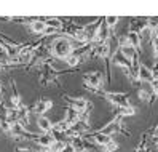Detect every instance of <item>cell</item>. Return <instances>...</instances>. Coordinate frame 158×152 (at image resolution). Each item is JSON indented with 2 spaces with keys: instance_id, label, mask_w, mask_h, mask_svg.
I'll list each match as a JSON object with an SVG mask.
<instances>
[{
  "instance_id": "9a60e30c",
  "label": "cell",
  "mask_w": 158,
  "mask_h": 152,
  "mask_svg": "<svg viewBox=\"0 0 158 152\" xmlns=\"http://www.w3.org/2000/svg\"><path fill=\"white\" fill-rule=\"evenodd\" d=\"M29 27H31L32 34H35V35H43V32H45V29H46L43 20H34V21H31Z\"/></svg>"
},
{
  "instance_id": "ba28073f",
  "label": "cell",
  "mask_w": 158,
  "mask_h": 152,
  "mask_svg": "<svg viewBox=\"0 0 158 152\" xmlns=\"http://www.w3.org/2000/svg\"><path fill=\"white\" fill-rule=\"evenodd\" d=\"M125 39H126V45L133 46V48L137 50V53L141 54V46H142V43H141L139 32H136V31H128L126 35H125Z\"/></svg>"
},
{
  "instance_id": "d4e9b609",
  "label": "cell",
  "mask_w": 158,
  "mask_h": 152,
  "mask_svg": "<svg viewBox=\"0 0 158 152\" xmlns=\"http://www.w3.org/2000/svg\"><path fill=\"white\" fill-rule=\"evenodd\" d=\"M139 99H141V101H145V102H148V101H150V96H152V91L150 90H139Z\"/></svg>"
},
{
  "instance_id": "52a82bcc",
  "label": "cell",
  "mask_w": 158,
  "mask_h": 152,
  "mask_svg": "<svg viewBox=\"0 0 158 152\" xmlns=\"http://www.w3.org/2000/svg\"><path fill=\"white\" fill-rule=\"evenodd\" d=\"M114 31H110L107 24L104 23V16H102V20H101V24L98 27V32H96V39H94V43H106L109 40V37L110 34H112Z\"/></svg>"
},
{
  "instance_id": "4fadbf2b",
  "label": "cell",
  "mask_w": 158,
  "mask_h": 152,
  "mask_svg": "<svg viewBox=\"0 0 158 152\" xmlns=\"http://www.w3.org/2000/svg\"><path fill=\"white\" fill-rule=\"evenodd\" d=\"M91 139H93V142H94V144L96 146H106L107 144V142L110 141V139H112V138H110V136H106V135H102V133L101 131H94V133H91Z\"/></svg>"
},
{
  "instance_id": "e0dca14e",
  "label": "cell",
  "mask_w": 158,
  "mask_h": 152,
  "mask_svg": "<svg viewBox=\"0 0 158 152\" xmlns=\"http://www.w3.org/2000/svg\"><path fill=\"white\" fill-rule=\"evenodd\" d=\"M153 35H155V32H153V31H152L148 26H145L144 29H141V31H139V37H141V43H145V42H152Z\"/></svg>"
},
{
  "instance_id": "44dd1931",
  "label": "cell",
  "mask_w": 158,
  "mask_h": 152,
  "mask_svg": "<svg viewBox=\"0 0 158 152\" xmlns=\"http://www.w3.org/2000/svg\"><path fill=\"white\" fill-rule=\"evenodd\" d=\"M118 21H120L118 16H104V23L107 24V27H109L110 31H112L114 27L118 24Z\"/></svg>"
},
{
  "instance_id": "4316f807",
  "label": "cell",
  "mask_w": 158,
  "mask_h": 152,
  "mask_svg": "<svg viewBox=\"0 0 158 152\" xmlns=\"http://www.w3.org/2000/svg\"><path fill=\"white\" fill-rule=\"evenodd\" d=\"M150 91L155 94V96H158V79H153L150 82Z\"/></svg>"
},
{
  "instance_id": "2e32d148",
  "label": "cell",
  "mask_w": 158,
  "mask_h": 152,
  "mask_svg": "<svg viewBox=\"0 0 158 152\" xmlns=\"http://www.w3.org/2000/svg\"><path fill=\"white\" fill-rule=\"evenodd\" d=\"M136 114V107L134 106H126V107H117V111H115V115H118V117H122V119H125V117H131V115H134Z\"/></svg>"
},
{
  "instance_id": "5b68a950",
  "label": "cell",
  "mask_w": 158,
  "mask_h": 152,
  "mask_svg": "<svg viewBox=\"0 0 158 152\" xmlns=\"http://www.w3.org/2000/svg\"><path fill=\"white\" fill-rule=\"evenodd\" d=\"M53 107V101L48 99V98H39L31 107V112H35L37 115H45L46 112H48L50 109Z\"/></svg>"
},
{
  "instance_id": "277c9868",
  "label": "cell",
  "mask_w": 158,
  "mask_h": 152,
  "mask_svg": "<svg viewBox=\"0 0 158 152\" xmlns=\"http://www.w3.org/2000/svg\"><path fill=\"white\" fill-rule=\"evenodd\" d=\"M104 98L117 107H126L129 106V94L128 93H117V91H106Z\"/></svg>"
},
{
  "instance_id": "5bb4252c",
  "label": "cell",
  "mask_w": 158,
  "mask_h": 152,
  "mask_svg": "<svg viewBox=\"0 0 158 152\" xmlns=\"http://www.w3.org/2000/svg\"><path fill=\"white\" fill-rule=\"evenodd\" d=\"M45 26L50 27V29H54V31H61L62 26H64V21L61 18H45L43 20Z\"/></svg>"
},
{
  "instance_id": "6da1fadb",
  "label": "cell",
  "mask_w": 158,
  "mask_h": 152,
  "mask_svg": "<svg viewBox=\"0 0 158 152\" xmlns=\"http://www.w3.org/2000/svg\"><path fill=\"white\" fill-rule=\"evenodd\" d=\"M72 50H73L72 42L64 35L56 37L50 45V51H51V56L54 59H66L67 56H70Z\"/></svg>"
},
{
  "instance_id": "ffe728a7",
  "label": "cell",
  "mask_w": 158,
  "mask_h": 152,
  "mask_svg": "<svg viewBox=\"0 0 158 152\" xmlns=\"http://www.w3.org/2000/svg\"><path fill=\"white\" fill-rule=\"evenodd\" d=\"M64 61H66V64L69 66V67H77V66H78L80 63H83V61L78 58V56L72 54V53H70V56H67V58L64 59Z\"/></svg>"
},
{
  "instance_id": "1f68e13d",
  "label": "cell",
  "mask_w": 158,
  "mask_h": 152,
  "mask_svg": "<svg viewBox=\"0 0 158 152\" xmlns=\"http://www.w3.org/2000/svg\"><path fill=\"white\" fill-rule=\"evenodd\" d=\"M152 139H153V142H155V144L158 146V139H155V138H152Z\"/></svg>"
},
{
  "instance_id": "8992f818",
  "label": "cell",
  "mask_w": 158,
  "mask_h": 152,
  "mask_svg": "<svg viewBox=\"0 0 158 152\" xmlns=\"http://www.w3.org/2000/svg\"><path fill=\"white\" fill-rule=\"evenodd\" d=\"M64 99H66V102L69 104V107L75 109L77 112H85L86 107H88V99L86 98H81V96H64Z\"/></svg>"
},
{
  "instance_id": "3957f363",
  "label": "cell",
  "mask_w": 158,
  "mask_h": 152,
  "mask_svg": "<svg viewBox=\"0 0 158 152\" xmlns=\"http://www.w3.org/2000/svg\"><path fill=\"white\" fill-rule=\"evenodd\" d=\"M8 135H11L15 139H31V141H35L37 135L32 131H29L27 128H24L21 123H11L10 125V131H8Z\"/></svg>"
},
{
  "instance_id": "7c38bea8",
  "label": "cell",
  "mask_w": 158,
  "mask_h": 152,
  "mask_svg": "<svg viewBox=\"0 0 158 152\" xmlns=\"http://www.w3.org/2000/svg\"><path fill=\"white\" fill-rule=\"evenodd\" d=\"M137 80L142 82V83H150L153 80L152 77V72H150V67H147L145 64L141 63V67H139V75H137Z\"/></svg>"
},
{
  "instance_id": "8fae6325",
  "label": "cell",
  "mask_w": 158,
  "mask_h": 152,
  "mask_svg": "<svg viewBox=\"0 0 158 152\" xmlns=\"http://www.w3.org/2000/svg\"><path fill=\"white\" fill-rule=\"evenodd\" d=\"M62 120H66L69 125L72 127L73 123H77L80 120V112H77L75 109H72V107H66V111H64V119Z\"/></svg>"
},
{
  "instance_id": "7a4b0ae2",
  "label": "cell",
  "mask_w": 158,
  "mask_h": 152,
  "mask_svg": "<svg viewBox=\"0 0 158 152\" xmlns=\"http://www.w3.org/2000/svg\"><path fill=\"white\" fill-rule=\"evenodd\" d=\"M83 82H85L86 90H102L104 87V74L101 71H91L83 75Z\"/></svg>"
},
{
  "instance_id": "603a6c76",
  "label": "cell",
  "mask_w": 158,
  "mask_h": 152,
  "mask_svg": "<svg viewBox=\"0 0 158 152\" xmlns=\"http://www.w3.org/2000/svg\"><path fill=\"white\" fill-rule=\"evenodd\" d=\"M118 149V144H117V141H114V139H110L106 146H102V149H101V152H115Z\"/></svg>"
},
{
  "instance_id": "d6986e66",
  "label": "cell",
  "mask_w": 158,
  "mask_h": 152,
  "mask_svg": "<svg viewBox=\"0 0 158 152\" xmlns=\"http://www.w3.org/2000/svg\"><path fill=\"white\" fill-rule=\"evenodd\" d=\"M67 144H69L67 141H54L48 150H50V152H62L64 149H66Z\"/></svg>"
},
{
  "instance_id": "cb8c5ba5",
  "label": "cell",
  "mask_w": 158,
  "mask_h": 152,
  "mask_svg": "<svg viewBox=\"0 0 158 152\" xmlns=\"http://www.w3.org/2000/svg\"><path fill=\"white\" fill-rule=\"evenodd\" d=\"M145 20H147V26L150 27L153 32L158 31V16H148V18H145Z\"/></svg>"
},
{
  "instance_id": "ac0fdd59",
  "label": "cell",
  "mask_w": 158,
  "mask_h": 152,
  "mask_svg": "<svg viewBox=\"0 0 158 152\" xmlns=\"http://www.w3.org/2000/svg\"><path fill=\"white\" fill-rule=\"evenodd\" d=\"M120 53H122V54L125 56V58H126V59H129V61H131L133 58H136V56L139 54V53H137V50H134L133 46H129V45H123V46H120Z\"/></svg>"
},
{
  "instance_id": "30bf717a",
  "label": "cell",
  "mask_w": 158,
  "mask_h": 152,
  "mask_svg": "<svg viewBox=\"0 0 158 152\" xmlns=\"http://www.w3.org/2000/svg\"><path fill=\"white\" fill-rule=\"evenodd\" d=\"M35 123H37V127H39V130L42 133H50L53 130V127H54V123L51 122V119L46 117V115H40Z\"/></svg>"
},
{
  "instance_id": "4dcf8cb0",
  "label": "cell",
  "mask_w": 158,
  "mask_h": 152,
  "mask_svg": "<svg viewBox=\"0 0 158 152\" xmlns=\"http://www.w3.org/2000/svg\"><path fill=\"white\" fill-rule=\"evenodd\" d=\"M39 152H50L48 149H42V150H39Z\"/></svg>"
},
{
  "instance_id": "83f0119b",
  "label": "cell",
  "mask_w": 158,
  "mask_h": 152,
  "mask_svg": "<svg viewBox=\"0 0 158 152\" xmlns=\"http://www.w3.org/2000/svg\"><path fill=\"white\" fill-rule=\"evenodd\" d=\"M0 128H2V131L8 133L10 131V123H8L6 120H0Z\"/></svg>"
},
{
  "instance_id": "9c48e42d",
  "label": "cell",
  "mask_w": 158,
  "mask_h": 152,
  "mask_svg": "<svg viewBox=\"0 0 158 152\" xmlns=\"http://www.w3.org/2000/svg\"><path fill=\"white\" fill-rule=\"evenodd\" d=\"M53 142H54V139L50 133H42V135H37V138H35V144L40 146L42 149H50Z\"/></svg>"
},
{
  "instance_id": "f546056e",
  "label": "cell",
  "mask_w": 158,
  "mask_h": 152,
  "mask_svg": "<svg viewBox=\"0 0 158 152\" xmlns=\"http://www.w3.org/2000/svg\"><path fill=\"white\" fill-rule=\"evenodd\" d=\"M2 93H3V87H2V83H0V98H2Z\"/></svg>"
},
{
  "instance_id": "f1b7e54d",
  "label": "cell",
  "mask_w": 158,
  "mask_h": 152,
  "mask_svg": "<svg viewBox=\"0 0 158 152\" xmlns=\"http://www.w3.org/2000/svg\"><path fill=\"white\" fill-rule=\"evenodd\" d=\"M15 152H32L29 147H16V150Z\"/></svg>"
},
{
  "instance_id": "7402d4cb",
  "label": "cell",
  "mask_w": 158,
  "mask_h": 152,
  "mask_svg": "<svg viewBox=\"0 0 158 152\" xmlns=\"http://www.w3.org/2000/svg\"><path fill=\"white\" fill-rule=\"evenodd\" d=\"M6 122L10 123H16L18 122V109H11V107H8V114H6Z\"/></svg>"
},
{
  "instance_id": "484cf974",
  "label": "cell",
  "mask_w": 158,
  "mask_h": 152,
  "mask_svg": "<svg viewBox=\"0 0 158 152\" xmlns=\"http://www.w3.org/2000/svg\"><path fill=\"white\" fill-rule=\"evenodd\" d=\"M152 46H153V54L158 61V37L156 35H153V39H152Z\"/></svg>"
}]
</instances>
